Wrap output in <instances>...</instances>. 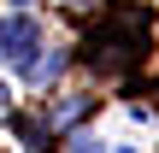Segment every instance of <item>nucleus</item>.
I'll return each instance as SVG.
<instances>
[{"instance_id": "nucleus-1", "label": "nucleus", "mask_w": 159, "mask_h": 153, "mask_svg": "<svg viewBox=\"0 0 159 153\" xmlns=\"http://www.w3.org/2000/svg\"><path fill=\"white\" fill-rule=\"evenodd\" d=\"M35 47H41V24H35L24 6H12V12L0 18V59H12V71H18Z\"/></svg>"}, {"instance_id": "nucleus-2", "label": "nucleus", "mask_w": 159, "mask_h": 153, "mask_svg": "<svg viewBox=\"0 0 159 153\" xmlns=\"http://www.w3.org/2000/svg\"><path fill=\"white\" fill-rule=\"evenodd\" d=\"M59 71H65V53H53V47H35V53L18 65V77H24V83H53Z\"/></svg>"}, {"instance_id": "nucleus-3", "label": "nucleus", "mask_w": 159, "mask_h": 153, "mask_svg": "<svg viewBox=\"0 0 159 153\" xmlns=\"http://www.w3.org/2000/svg\"><path fill=\"white\" fill-rule=\"evenodd\" d=\"M83 112H89V100H83V94H71L65 106H53V124H77Z\"/></svg>"}, {"instance_id": "nucleus-4", "label": "nucleus", "mask_w": 159, "mask_h": 153, "mask_svg": "<svg viewBox=\"0 0 159 153\" xmlns=\"http://www.w3.org/2000/svg\"><path fill=\"white\" fill-rule=\"evenodd\" d=\"M6 106H12V88H6V77H0V118H6Z\"/></svg>"}, {"instance_id": "nucleus-5", "label": "nucleus", "mask_w": 159, "mask_h": 153, "mask_svg": "<svg viewBox=\"0 0 159 153\" xmlns=\"http://www.w3.org/2000/svg\"><path fill=\"white\" fill-rule=\"evenodd\" d=\"M12 6H30V0H12Z\"/></svg>"}]
</instances>
